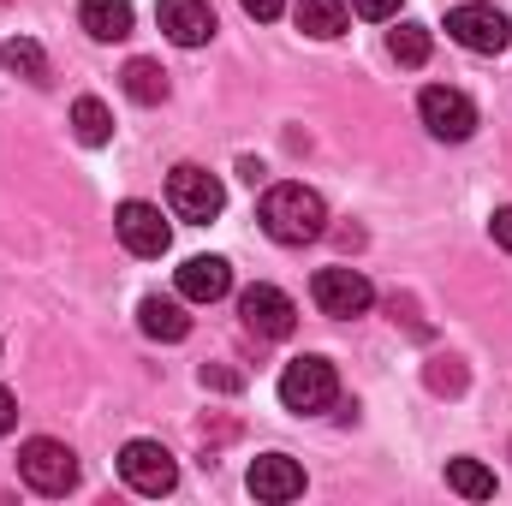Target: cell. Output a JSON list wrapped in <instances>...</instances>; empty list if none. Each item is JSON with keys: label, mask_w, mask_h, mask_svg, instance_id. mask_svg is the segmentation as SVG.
I'll return each mask as SVG.
<instances>
[{"label": "cell", "mask_w": 512, "mask_h": 506, "mask_svg": "<svg viewBox=\"0 0 512 506\" xmlns=\"http://www.w3.org/2000/svg\"><path fill=\"white\" fill-rule=\"evenodd\" d=\"M120 477L137 495H173L179 489V465L161 441H126L120 447Z\"/></svg>", "instance_id": "7"}, {"label": "cell", "mask_w": 512, "mask_h": 506, "mask_svg": "<svg viewBox=\"0 0 512 506\" xmlns=\"http://www.w3.org/2000/svg\"><path fill=\"white\" fill-rule=\"evenodd\" d=\"M387 54H393L399 66H423V60H429V30H423V24H399V30H387Z\"/></svg>", "instance_id": "20"}, {"label": "cell", "mask_w": 512, "mask_h": 506, "mask_svg": "<svg viewBox=\"0 0 512 506\" xmlns=\"http://www.w3.org/2000/svg\"><path fill=\"white\" fill-rule=\"evenodd\" d=\"M417 114H423L429 137H441V143H465L477 131V102L465 90H447V84H429L417 96Z\"/></svg>", "instance_id": "5"}, {"label": "cell", "mask_w": 512, "mask_h": 506, "mask_svg": "<svg viewBox=\"0 0 512 506\" xmlns=\"http://www.w3.org/2000/svg\"><path fill=\"white\" fill-rule=\"evenodd\" d=\"M203 381H209V387H221V393H233V387H239V376H233V370H221V364H203Z\"/></svg>", "instance_id": "26"}, {"label": "cell", "mask_w": 512, "mask_h": 506, "mask_svg": "<svg viewBox=\"0 0 512 506\" xmlns=\"http://www.w3.org/2000/svg\"><path fill=\"white\" fill-rule=\"evenodd\" d=\"M447 489L465 501H495V471L477 459H447Z\"/></svg>", "instance_id": "17"}, {"label": "cell", "mask_w": 512, "mask_h": 506, "mask_svg": "<svg viewBox=\"0 0 512 506\" xmlns=\"http://www.w3.org/2000/svg\"><path fill=\"white\" fill-rule=\"evenodd\" d=\"M78 18L96 42H126L131 36V0H84Z\"/></svg>", "instance_id": "15"}, {"label": "cell", "mask_w": 512, "mask_h": 506, "mask_svg": "<svg viewBox=\"0 0 512 506\" xmlns=\"http://www.w3.org/2000/svg\"><path fill=\"white\" fill-rule=\"evenodd\" d=\"M0 54H6V66H12L18 78H30V84H48V60H42V48H36L30 36H18V42H6Z\"/></svg>", "instance_id": "21"}, {"label": "cell", "mask_w": 512, "mask_h": 506, "mask_svg": "<svg viewBox=\"0 0 512 506\" xmlns=\"http://www.w3.org/2000/svg\"><path fill=\"white\" fill-rule=\"evenodd\" d=\"M114 233H120V245L131 256H167L173 245V233H167V221H161V209L155 203H120V215H114Z\"/></svg>", "instance_id": "10"}, {"label": "cell", "mask_w": 512, "mask_h": 506, "mask_svg": "<svg viewBox=\"0 0 512 506\" xmlns=\"http://www.w3.org/2000/svg\"><path fill=\"white\" fill-rule=\"evenodd\" d=\"M0 60H6V54H0Z\"/></svg>", "instance_id": "28"}, {"label": "cell", "mask_w": 512, "mask_h": 506, "mask_svg": "<svg viewBox=\"0 0 512 506\" xmlns=\"http://www.w3.org/2000/svg\"><path fill=\"white\" fill-rule=\"evenodd\" d=\"M310 298H316V310L322 316H364L370 304H376V286L358 274V268H322L316 280H310Z\"/></svg>", "instance_id": "8"}, {"label": "cell", "mask_w": 512, "mask_h": 506, "mask_svg": "<svg viewBox=\"0 0 512 506\" xmlns=\"http://www.w3.org/2000/svg\"><path fill=\"white\" fill-rule=\"evenodd\" d=\"M239 322H245V334L256 340H286L292 328H298V304L280 292V286H245L239 292Z\"/></svg>", "instance_id": "6"}, {"label": "cell", "mask_w": 512, "mask_h": 506, "mask_svg": "<svg viewBox=\"0 0 512 506\" xmlns=\"http://www.w3.org/2000/svg\"><path fill=\"white\" fill-rule=\"evenodd\" d=\"M429 387H435V393H459V387H465L459 358H435V364H429Z\"/></svg>", "instance_id": "22"}, {"label": "cell", "mask_w": 512, "mask_h": 506, "mask_svg": "<svg viewBox=\"0 0 512 506\" xmlns=\"http://www.w3.org/2000/svg\"><path fill=\"white\" fill-rule=\"evenodd\" d=\"M137 328H143L149 340H167V346H179V340L191 334V316H185V304H179V298H161V292H149V298L137 304Z\"/></svg>", "instance_id": "14"}, {"label": "cell", "mask_w": 512, "mask_h": 506, "mask_svg": "<svg viewBox=\"0 0 512 506\" xmlns=\"http://www.w3.org/2000/svg\"><path fill=\"white\" fill-rule=\"evenodd\" d=\"M167 203H173V215H179V221H191V227H209V221L227 209V185H221L209 167H197V161H179V167L167 173Z\"/></svg>", "instance_id": "2"}, {"label": "cell", "mask_w": 512, "mask_h": 506, "mask_svg": "<svg viewBox=\"0 0 512 506\" xmlns=\"http://www.w3.org/2000/svg\"><path fill=\"white\" fill-rule=\"evenodd\" d=\"M334 399H340V376H334L328 358H292V364L280 370V405H286V411L316 417V411H328Z\"/></svg>", "instance_id": "3"}, {"label": "cell", "mask_w": 512, "mask_h": 506, "mask_svg": "<svg viewBox=\"0 0 512 506\" xmlns=\"http://www.w3.org/2000/svg\"><path fill=\"white\" fill-rule=\"evenodd\" d=\"M256 221H262V233L274 245H310V239L328 233V209H322V197L310 185H268Z\"/></svg>", "instance_id": "1"}, {"label": "cell", "mask_w": 512, "mask_h": 506, "mask_svg": "<svg viewBox=\"0 0 512 506\" xmlns=\"http://www.w3.org/2000/svg\"><path fill=\"white\" fill-rule=\"evenodd\" d=\"M251 495L256 501H298L304 495V465L298 459H286V453H262L251 465Z\"/></svg>", "instance_id": "12"}, {"label": "cell", "mask_w": 512, "mask_h": 506, "mask_svg": "<svg viewBox=\"0 0 512 506\" xmlns=\"http://www.w3.org/2000/svg\"><path fill=\"white\" fill-rule=\"evenodd\" d=\"M120 78H126V96H131V102H143V108L167 102V72H161L155 60H131Z\"/></svg>", "instance_id": "19"}, {"label": "cell", "mask_w": 512, "mask_h": 506, "mask_svg": "<svg viewBox=\"0 0 512 506\" xmlns=\"http://www.w3.org/2000/svg\"><path fill=\"white\" fill-rule=\"evenodd\" d=\"M233 292V268H227V256H191L185 268H179V298H191V304H215V298H227Z\"/></svg>", "instance_id": "13"}, {"label": "cell", "mask_w": 512, "mask_h": 506, "mask_svg": "<svg viewBox=\"0 0 512 506\" xmlns=\"http://www.w3.org/2000/svg\"><path fill=\"white\" fill-rule=\"evenodd\" d=\"M72 131H78V143L102 149V143L114 137V114H108L96 96H78V102H72Z\"/></svg>", "instance_id": "18"}, {"label": "cell", "mask_w": 512, "mask_h": 506, "mask_svg": "<svg viewBox=\"0 0 512 506\" xmlns=\"http://www.w3.org/2000/svg\"><path fill=\"white\" fill-rule=\"evenodd\" d=\"M18 477H24L36 495H72V489H78V453H72L66 441L36 435V441H24V453H18Z\"/></svg>", "instance_id": "4"}, {"label": "cell", "mask_w": 512, "mask_h": 506, "mask_svg": "<svg viewBox=\"0 0 512 506\" xmlns=\"http://www.w3.org/2000/svg\"><path fill=\"white\" fill-rule=\"evenodd\" d=\"M292 18H298V30H304V36H316V42L346 36V0H298V6H292Z\"/></svg>", "instance_id": "16"}, {"label": "cell", "mask_w": 512, "mask_h": 506, "mask_svg": "<svg viewBox=\"0 0 512 506\" xmlns=\"http://www.w3.org/2000/svg\"><path fill=\"white\" fill-rule=\"evenodd\" d=\"M447 36L459 48H471V54H501L512 42V24H507V12H495V6H453L447 12Z\"/></svg>", "instance_id": "9"}, {"label": "cell", "mask_w": 512, "mask_h": 506, "mask_svg": "<svg viewBox=\"0 0 512 506\" xmlns=\"http://www.w3.org/2000/svg\"><path fill=\"white\" fill-rule=\"evenodd\" d=\"M352 12H358V18H393L399 0H352Z\"/></svg>", "instance_id": "23"}, {"label": "cell", "mask_w": 512, "mask_h": 506, "mask_svg": "<svg viewBox=\"0 0 512 506\" xmlns=\"http://www.w3.org/2000/svg\"><path fill=\"white\" fill-rule=\"evenodd\" d=\"M12 423H18V399L0 387V435H12Z\"/></svg>", "instance_id": "27"}, {"label": "cell", "mask_w": 512, "mask_h": 506, "mask_svg": "<svg viewBox=\"0 0 512 506\" xmlns=\"http://www.w3.org/2000/svg\"><path fill=\"white\" fill-rule=\"evenodd\" d=\"M239 6H245V12H251V18H262V24H268V18H280V12H286V0H239Z\"/></svg>", "instance_id": "25"}, {"label": "cell", "mask_w": 512, "mask_h": 506, "mask_svg": "<svg viewBox=\"0 0 512 506\" xmlns=\"http://www.w3.org/2000/svg\"><path fill=\"white\" fill-rule=\"evenodd\" d=\"M489 233H495V245H501V251H512V209H495Z\"/></svg>", "instance_id": "24"}, {"label": "cell", "mask_w": 512, "mask_h": 506, "mask_svg": "<svg viewBox=\"0 0 512 506\" xmlns=\"http://www.w3.org/2000/svg\"><path fill=\"white\" fill-rule=\"evenodd\" d=\"M155 18H161L167 42H179V48H203L215 36V6L209 0H161Z\"/></svg>", "instance_id": "11"}]
</instances>
